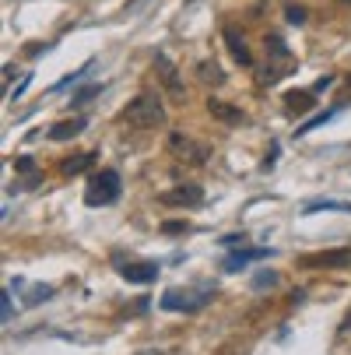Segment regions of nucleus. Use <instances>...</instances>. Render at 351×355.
Instances as JSON below:
<instances>
[{"label": "nucleus", "instance_id": "obj_18", "mask_svg": "<svg viewBox=\"0 0 351 355\" xmlns=\"http://www.w3.org/2000/svg\"><path fill=\"white\" fill-rule=\"evenodd\" d=\"M285 18H288V25H306V8H295V4H291V8L285 11Z\"/></svg>", "mask_w": 351, "mask_h": 355}, {"label": "nucleus", "instance_id": "obj_9", "mask_svg": "<svg viewBox=\"0 0 351 355\" xmlns=\"http://www.w3.org/2000/svg\"><path fill=\"white\" fill-rule=\"evenodd\" d=\"M225 42H228V53L235 57V64H242V67H253V53H249L246 39H242L235 28H225Z\"/></svg>", "mask_w": 351, "mask_h": 355}, {"label": "nucleus", "instance_id": "obj_1", "mask_svg": "<svg viewBox=\"0 0 351 355\" xmlns=\"http://www.w3.org/2000/svg\"><path fill=\"white\" fill-rule=\"evenodd\" d=\"M123 120L130 123V127H137V130H155V127H162L165 123V106H162V98L159 95H137L134 103L123 110Z\"/></svg>", "mask_w": 351, "mask_h": 355}, {"label": "nucleus", "instance_id": "obj_23", "mask_svg": "<svg viewBox=\"0 0 351 355\" xmlns=\"http://www.w3.org/2000/svg\"><path fill=\"white\" fill-rule=\"evenodd\" d=\"M239 243H242V236H225V239H222V246H228V250H235Z\"/></svg>", "mask_w": 351, "mask_h": 355}, {"label": "nucleus", "instance_id": "obj_16", "mask_svg": "<svg viewBox=\"0 0 351 355\" xmlns=\"http://www.w3.org/2000/svg\"><path fill=\"white\" fill-rule=\"evenodd\" d=\"M309 98H313V92H291V95L285 98V103H288V110H291V113H295V110L303 113V110H309V106H313Z\"/></svg>", "mask_w": 351, "mask_h": 355}, {"label": "nucleus", "instance_id": "obj_7", "mask_svg": "<svg viewBox=\"0 0 351 355\" xmlns=\"http://www.w3.org/2000/svg\"><path fill=\"white\" fill-rule=\"evenodd\" d=\"M120 275H123L127 282H134V285H147V282L159 278V264H155V261H127V264L120 268Z\"/></svg>", "mask_w": 351, "mask_h": 355}, {"label": "nucleus", "instance_id": "obj_14", "mask_svg": "<svg viewBox=\"0 0 351 355\" xmlns=\"http://www.w3.org/2000/svg\"><path fill=\"white\" fill-rule=\"evenodd\" d=\"M313 211H351V205H344V200H309L306 215H313Z\"/></svg>", "mask_w": 351, "mask_h": 355}, {"label": "nucleus", "instance_id": "obj_3", "mask_svg": "<svg viewBox=\"0 0 351 355\" xmlns=\"http://www.w3.org/2000/svg\"><path fill=\"white\" fill-rule=\"evenodd\" d=\"M120 197V173L116 169H102L91 176V187L84 190V205L91 208H102V205H113Z\"/></svg>", "mask_w": 351, "mask_h": 355}, {"label": "nucleus", "instance_id": "obj_6", "mask_svg": "<svg viewBox=\"0 0 351 355\" xmlns=\"http://www.w3.org/2000/svg\"><path fill=\"white\" fill-rule=\"evenodd\" d=\"M155 74H159V81L165 85V92L172 95V98H186V88H183V78H179V71H176V64L165 57V53H155Z\"/></svg>", "mask_w": 351, "mask_h": 355}, {"label": "nucleus", "instance_id": "obj_19", "mask_svg": "<svg viewBox=\"0 0 351 355\" xmlns=\"http://www.w3.org/2000/svg\"><path fill=\"white\" fill-rule=\"evenodd\" d=\"M18 173H25V176H35V162H32L28 155H21V159H18Z\"/></svg>", "mask_w": 351, "mask_h": 355}, {"label": "nucleus", "instance_id": "obj_22", "mask_svg": "<svg viewBox=\"0 0 351 355\" xmlns=\"http://www.w3.org/2000/svg\"><path fill=\"white\" fill-rule=\"evenodd\" d=\"M344 103H351V74L344 78V92H341V106H344Z\"/></svg>", "mask_w": 351, "mask_h": 355}, {"label": "nucleus", "instance_id": "obj_17", "mask_svg": "<svg viewBox=\"0 0 351 355\" xmlns=\"http://www.w3.org/2000/svg\"><path fill=\"white\" fill-rule=\"evenodd\" d=\"M49 295H53V288H49V285H35V288L28 292V299H25V302H28V306H35V302H46Z\"/></svg>", "mask_w": 351, "mask_h": 355}, {"label": "nucleus", "instance_id": "obj_2", "mask_svg": "<svg viewBox=\"0 0 351 355\" xmlns=\"http://www.w3.org/2000/svg\"><path fill=\"white\" fill-rule=\"evenodd\" d=\"M169 151H172V159H179L186 166H208V159H211V148L204 141L183 134V130H172L169 134Z\"/></svg>", "mask_w": 351, "mask_h": 355}, {"label": "nucleus", "instance_id": "obj_24", "mask_svg": "<svg viewBox=\"0 0 351 355\" xmlns=\"http://www.w3.org/2000/svg\"><path fill=\"white\" fill-rule=\"evenodd\" d=\"M334 85V78H320L316 85H313V92H323V88H330Z\"/></svg>", "mask_w": 351, "mask_h": 355}, {"label": "nucleus", "instance_id": "obj_10", "mask_svg": "<svg viewBox=\"0 0 351 355\" xmlns=\"http://www.w3.org/2000/svg\"><path fill=\"white\" fill-rule=\"evenodd\" d=\"M208 113L222 123H242L246 120L239 106H228V103H222V98H208Z\"/></svg>", "mask_w": 351, "mask_h": 355}, {"label": "nucleus", "instance_id": "obj_4", "mask_svg": "<svg viewBox=\"0 0 351 355\" xmlns=\"http://www.w3.org/2000/svg\"><path fill=\"white\" fill-rule=\"evenodd\" d=\"M211 288H169L162 295V310H183V313H193L200 306L211 302Z\"/></svg>", "mask_w": 351, "mask_h": 355}, {"label": "nucleus", "instance_id": "obj_25", "mask_svg": "<svg viewBox=\"0 0 351 355\" xmlns=\"http://www.w3.org/2000/svg\"><path fill=\"white\" fill-rule=\"evenodd\" d=\"M162 229H165V232H183V229H186V225H183V222H165V225H162Z\"/></svg>", "mask_w": 351, "mask_h": 355}, {"label": "nucleus", "instance_id": "obj_27", "mask_svg": "<svg viewBox=\"0 0 351 355\" xmlns=\"http://www.w3.org/2000/svg\"><path fill=\"white\" fill-rule=\"evenodd\" d=\"M8 320H11V295L4 292V324H8Z\"/></svg>", "mask_w": 351, "mask_h": 355}, {"label": "nucleus", "instance_id": "obj_30", "mask_svg": "<svg viewBox=\"0 0 351 355\" xmlns=\"http://www.w3.org/2000/svg\"><path fill=\"white\" fill-rule=\"evenodd\" d=\"M344 4H351V0H344Z\"/></svg>", "mask_w": 351, "mask_h": 355}, {"label": "nucleus", "instance_id": "obj_29", "mask_svg": "<svg viewBox=\"0 0 351 355\" xmlns=\"http://www.w3.org/2000/svg\"><path fill=\"white\" fill-rule=\"evenodd\" d=\"M141 355H162V352H141Z\"/></svg>", "mask_w": 351, "mask_h": 355}, {"label": "nucleus", "instance_id": "obj_5", "mask_svg": "<svg viewBox=\"0 0 351 355\" xmlns=\"http://www.w3.org/2000/svg\"><path fill=\"white\" fill-rule=\"evenodd\" d=\"M159 200H162V205H169V208H197L200 200H204V190H200L197 183H179L172 190H162Z\"/></svg>", "mask_w": 351, "mask_h": 355}, {"label": "nucleus", "instance_id": "obj_13", "mask_svg": "<svg viewBox=\"0 0 351 355\" xmlns=\"http://www.w3.org/2000/svg\"><path fill=\"white\" fill-rule=\"evenodd\" d=\"M197 78L204 81V85H225V71L215 60H200L197 64Z\"/></svg>", "mask_w": 351, "mask_h": 355}, {"label": "nucleus", "instance_id": "obj_20", "mask_svg": "<svg viewBox=\"0 0 351 355\" xmlns=\"http://www.w3.org/2000/svg\"><path fill=\"white\" fill-rule=\"evenodd\" d=\"M253 285H257V288H264V285L271 288V285H278V275H274V271H271V275H257V278H253Z\"/></svg>", "mask_w": 351, "mask_h": 355}, {"label": "nucleus", "instance_id": "obj_15", "mask_svg": "<svg viewBox=\"0 0 351 355\" xmlns=\"http://www.w3.org/2000/svg\"><path fill=\"white\" fill-rule=\"evenodd\" d=\"M91 159H95V155H74V159H67L60 169H64L67 176H78V173H84V169L91 166Z\"/></svg>", "mask_w": 351, "mask_h": 355}, {"label": "nucleus", "instance_id": "obj_12", "mask_svg": "<svg viewBox=\"0 0 351 355\" xmlns=\"http://www.w3.org/2000/svg\"><path fill=\"white\" fill-rule=\"evenodd\" d=\"M84 130V120L78 116V120H60V123H53L49 127V137L53 141H71V137H78Z\"/></svg>", "mask_w": 351, "mask_h": 355}, {"label": "nucleus", "instance_id": "obj_11", "mask_svg": "<svg viewBox=\"0 0 351 355\" xmlns=\"http://www.w3.org/2000/svg\"><path fill=\"white\" fill-rule=\"evenodd\" d=\"M271 250H235L232 257H225V271H242L246 264H253V261H260V257H267Z\"/></svg>", "mask_w": 351, "mask_h": 355}, {"label": "nucleus", "instance_id": "obj_21", "mask_svg": "<svg viewBox=\"0 0 351 355\" xmlns=\"http://www.w3.org/2000/svg\"><path fill=\"white\" fill-rule=\"evenodd\" d=\"M91 95H98V85H91V88H84L81 95H74V106H84V103H88Z\"/></svg>", "mask_w": 351, "mask_h": 355}, {"label": "nucleus", "instance_id": "obj_28", "mask_svg": "<svg viewBox=\"0 0 351 355\" xmlns=\"http://www.w3.org/2000/svg\"><path fill=\"white\" fill-rule=\"evenodd\" d=\"M341 331H351V310L344 313V320H341Z\"/></svg>", "mask_w": 351, "mask_h": 355}, {"label": "nucleus", "instance_id": "obj_26", "mask_svg": "<svg viewBox=\"0 0 351 355\" xmlns=\"http://www.w3.org/2000/svg\"><path fill=\"white\" fill-rule=\"evenodd\" d=\"M141 4H144V0H127V8H123V15H134V11H137Z\"/></svg>", "mask_w": 351, "mask_h": 355}, {"label": "nucleus", "instance_id": "obj_8", "mask_svg": "<svg viewBox=\"0 0 351 355\" xmlns=\"http://www.w3.org/2000/svg\"><path fill=\"white\" fill-rule=\"evenodd\" d=\"M306 268H351V246L344 250H330V253H313V257H303Z\"/></svg>", "mask_w": 351, "mask_h": 355}]
</instances>
